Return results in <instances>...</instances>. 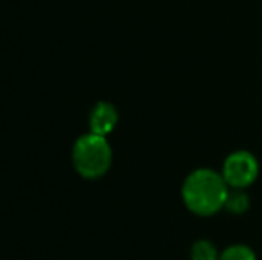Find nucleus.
<instances>
[{"instance_id": "nucleus-1", "label": "nucleus", "mask_w": 262, "mask_h": 260, "mask_svg": "<svg viewBox=\"0 0 262 260\" xmlns=\"http://www.w3.org/2000/svg\"><path fill=\"white\" fill-rule=\"evenodd\" d=\"M228 191L230 187L223 175L209 168H200L184 180L182 198L191 212L198 216H212L225 208Z\"/></svg>"}, {"instance_id": "nucleus-2", "label": "nucleus", "mask_w": 262, "mask_h": 260, "mask_svg": "<svg viewBox=\"0 0 262 260\" xmlns=\"http://www.w3.org/2000/svg\"><path fill=\"white\" fill-rule=\"evenodd\" d=\"M73 164L75 170L86 178H100L107 173L113 160V152L105 135L86 134L77 139L73 146Z\"/></svg>"}, {"instance_id": "nucleus-3", "label": "nucleus", "mask_w": 262, "mask_h": 260, "mask_svg": "<svg viewBox=\"0 0 262 260\" xmlns=\"http://www.w3.org/2000/svg\"><path fill=\"white\" fill-rule=\"evenodd\" d=\"M221 175H223L228 187L245 189L255 182L257 175H259V162L250 152L237 150L225 159Z\"/></svg>"}, {"instance_id": "nucleus-4", "label": "nucleus", "mask_w": 262, "mask_h": 260, "mask_svg": "<svg viewBox=\"0 0 262 260\" xmlns=\"http://www.w3.org/2000/svg\"><path fill=\"white\" fill-rule=\"evenodd\" d=\"M118 123V111L109 102H100L95 105L90 116V129L93 134L107 135L113 132V129Z\"/></svg>"}, {"instance_id": "nucleus-5", "label": "nucleus", "mask_w": 262, "mask_h": 260, "mask_svg": "<svg viewBox=\"0 0 262 260\" xmlns=\"http://www.w3.org/2000/svg\"><path fill=\"white\" fill-rule=\"evenodd\" d=\"M250 198L245 193V189H230L225 201V208L232 214H243L248 208Z\"/></svg>"}, {"instance_id": "nucleus-6", "label": "nucleus", "mask_w": 262, "mask_h": 260, "mask_svg": "<svg viewBox=\"0 0 262 260\" xmlns=\"http://www.w3.org/2000/svg\"><path fill=\"white\" fill-rule=\"evenodd\" d=\"M220 255L221 253H217V248L207 239L196 241L193 244V250H191L193 260H220Z\"/></svg>"}, {"instance_id": "nucleus-7", "label": "nucleus", "mask_w": 262, "mask_h": 260, "mask_svg": "<svg viewBox=\"0 0 262 260\" xmlns=\"http://www.w3.org/2000/svg\"><path fill=\"white\" fill-rule=\"evenodd\" d=\"M220 260H257V258L250 246H245V244H232L227 250H223V253L220 255Z\"/></svg>"}]
</instances>
